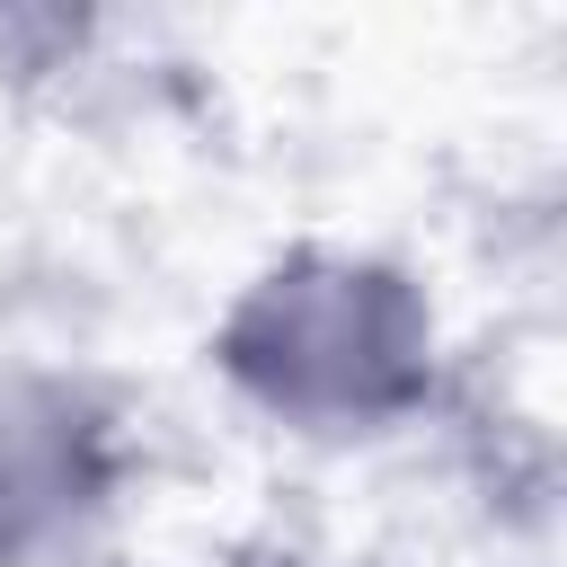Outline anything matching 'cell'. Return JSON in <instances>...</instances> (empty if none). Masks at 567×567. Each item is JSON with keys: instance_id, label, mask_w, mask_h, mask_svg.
<instances>
[{"instance_id": "cell-1", "label": "cell", "mask_w": 567, "mask_h": 567, "mask_svg": "<svg viewBox=\"0 0 567 567\" xmlns=\"http://www.w3.org/2000/svg\"><path fill=\"white\" fill-rule=\"evenodd\" d=\"M230 363L275 408L301 416H372L399 408L425 372V319L399 275L372 266H284L230 319Z\"/></svg>"}, {"instance_id": "cell-2", "label": "cell", "mask_w": 567, "mask_h": 567, "mask_svg": "<svg viewBox=\"0 0 567 567\" xmlns=\"http://www.w3.org/2000/svg\"><path fill=\"white\" fill-rule=\"evenodd\" d=\"M89 443H97V425L62 390H0V558L80 505Z\"/></svg>"}]
</instances>
